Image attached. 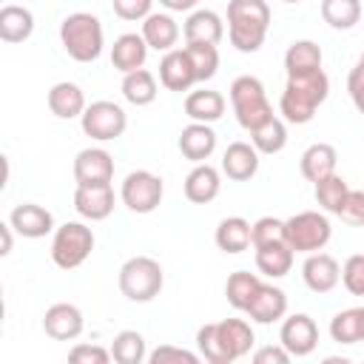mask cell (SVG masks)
Masks as SVG:
<instances>
[{"instance_id":"6da1fadb","label":"cell","mask_w":364,"mask_h":364,"mask_svg":"<svg viewBox=\"0 0 364 364\" xmlns=\"http://www.w3.org/2000/svg\"><path fill=\"white\" fill-rule=\"evenodd\" d=\"M270 28V6L267 0H230L228 3V37L230 46L242 54H253L262 48Z\"/></svg>"},{"instance_id":"7a4b0ae2","label":"cell","mask_w":364,"mask_h":364,"mask_svg":"<svg viewBox=\"0 0 364 364\" xmlns=\"http://www.w3.org/2000/svg\"><path fill=\"white\" fill-rule=\"evenodd\" d=\"M327 94H330V80L321 68L310 71V74L287 77V85H284L282 100H279V111L284 114L287 122L304 125L313 119L316 108L327 100Z\"/></svg>"},{"instance_id":"3957f363","label":"cell","mask_w":364,"mask_h":364,"mask_svg":"<svg viewBox=\"0 0 364 364\" xmlns=\"http://www.w3.org/2000/svg\"><path fill=\"white\" fill-rule=\"evenodd\" d=\"M60 43L77 63H94L102 54V23L88 11H74L60 23Z\"/></svg>"},{"instance_id":"277c9868","label":"cell","mask_w":364,"mask_h":364,"mask_svg":"<svg viewBox=\"0 0 364 364\" xmlns=\"http://www.w3.org/2000/svg\"><path fill=\"white\" fill-rule=\"evenodd\" d=\"M230 105H233V114L245 131H253L256 125H262L264 119L273 117V108L267 102L262 80L250 77V74H242L230 82Z\"/></svg>"},{"instance_id":"5b68a950","label":"cell","mask_w":364,"mask_h":364,"mask_svg":"<svg viewBox=\"0 0 364 364\" xmlns=\"http://www.w3.org/2000/svg\"><path fill=\"white\" fill-rule=\"evenodd\" d=\"M162 267L151 256H131L119 267V290L128 301H154L162 290Z\"/></svg>"},{"instance_id":"8992f818","label":"cell","mask_w":364,"mask_h":364,"mask_svg":"<svg viewBox=\"0 0 364 364\" xmlns=\"http://www.w3.org/2000/svg\"><path fill=\"white\" fill-rule=\"evenodd\" d=\"M94 250V233L82 222H65L54 230L51 239V262L60 270H74L80 267Z\"/></svg>"},{"instance_id":"52a82bcc","label":"cell","mask_w":364,"mask_h":364,"mask_svg":"<svg viewBox=\"0 0 364 364\" xmlns=\"http://www.w3.org/2000/svg\"><path fill=\"white\" fill-rule=\"evenodd\" d=\"M330 219L318 210H301L284 219V242L293 247V253H316L330 242Z\"/></svg>"},{"instance_id":"ba28073f","label":"cell","mask_w":364,"mask_h":364,"mask_svg":"<svg viewBox=\"0 0 364 364\" xmlns=\"http://www.w3.org/2000/svg\"><path fill=\"white\" fill-rule=\"evenodd\" d=\"M80 122H82V131L97 142H111V139L122 136L128 128L125 111L111 100H97V102L85 105Z\"/></svg>"},{"instance_id":"9c48e42d","label":"cell","mask_w":364,"mask_h":364,"mask_svg":"<svg viewBox=\"0 0 364 364\" xmlns=\"http://www.w3.org/2000/svg\"><path fill=\"white\" fill-rule=\"evenodd\" d=\"M162 193H165V185L151 171H131L119 188L122 205L134 213H154L162 202Z\"/></svg>"},{"instance_id":"30bf717a","label":"cell","mask_w":364,"mask_h":364,"mask_svg":"<svg viewBox=\"0 0 364 364\" xmlns=\"http://www.w3.org/2000/svg\"><path fill=\"white\" fill-rule=\"evenodd\" d=\"M279 344L290 355H296V358L310 355L316 350V344H318V327H316V321L307 313L287 316L282 321V330H279Z\"/></svg>"},{"instance_id":"8fae6325","label":"cell","mask_w":364,"mask_h":364,"mask_svg":"<svg viewBox=\"0 0 364 364\" xmlns=\"http://www.w3.org/2000/svg\"><path fill=\"white\" fill-rule=\"evenodd\" d=\"M74 179L77 185H111L114 159L102 148H82L74 156Z\"/></svg>"},{"instance_id":"7c38bea8","label":"cell","mask_w":364,"mask_h":364,"mask_svg":"<svg viewBox=\"0 0 364 364\" xmlns=\"http://www.w3.org/2000/svg\"><path fill=\"white\" fill-rule=\"evenodd\" d=\"M82 310L77 304L68 301H57L46 310L43 316V330L46 336H51L54 341H74L82 333Z\"/></svg>"},{"instance_id":"4fadbf2b","label":"cell","mask_w":364,"mask_h":364,"mask_svg":"<svg viewBox=\"0 0 364 364\" xmlns=\"http://www.w3.org/2000/svg\"><path fill=\"white\" fill-rule=\"evenodd\" d=\"M301 279L313 293H330L338 282H341V267L330 253H307L304 264H301Z\"/></svg>"},{"instance_id":"5bb4252c","label":"cell","mask_w":364,"mask_h":364,"mask_svg":"<svg viewBox=\"0 0 364 364\" xmlns=\"http://www.w3.org/2000/svg\"><path fill=\"white\" fill-rule=\"evenodd\" d=\"M9 222H11V228H14L23 239H43V236H48L51 230H57L51 210H46L43 205H34V202L17 205V208L9 213Z\"/></svg>"},{"instance_id":"9a60e30c","label":"cell","mask_w":364,"mask_h":364,"mask_svg":"<svg viewBox=\"0 0 364 364\" xmlns=\"http://www.w3.org/2000/svg\"><path fill=\"white\" fill-rule=\"evenodd\" d=\"M159 82L168 91H188L193 82H199L196 71H193V63H191L185 48L165 51V57L159 60Z\"/></svg>"},{"instance_id":"2e32d148","label":"cell","mask_w":364,"mask_h":364,"mask_svg":"<svg viewBox=\"0 0 364 364\" xmlns=\"http://www.w3.org/2000/svg\"><path fill=\"white\" fill-rule=\"evenodd\" d=\"M74 210L82 219H91V222L108 219L111 210H114V188L111 185H77Z\"/></svg>"},{"instance_id":"e0dca14e","label":"cell","mask_w":364,"mask_h":364,"mask_svg":"<svg viewBox=\"0 0 364 364\" xmlns=\"http://www.w3.org/2000/svg\"><path fill=\"white\" fill-rule=\"evenodd\" d=\"M245 313L256 324H273V321L284 318V313H287V293L282 287H276V284H264L262 282L259 293L253 296V301L247 304Z\"/></svg>"},{"instance_id":"ac0fdd59","label":"cell","mask_w":364,"mask_h":364,"mask_svg":"<svg viewBox=\"0 0 364 364\" xmlns=\"http://www.w3.org/2000/svg\"><path fill=\"white\" fill-rule=\"evenodd\" d=\"M148 60V43L142 34L136 31H128V34H119L111 46V65L122 74H131L136 68H142Z\"/></svg>"},{"instance_id":"d6986e66","label":"cell","mask_w":364,"mask_h":364,"mask_svg":"<svg viewBox=\"0 0 364 364\" xmlns=\"http://www.w3.org/2000/svg\"><path fill=\"white\" fill-rule=\"evenodd\" d=\"M259 171V151L253 142H230L222 156V173L233 182H247Z\"/></svg>"},{"instance_id":"ffe728a7","label":"cell","mask_w":364,"mask_h":364,"mask_svg":"<svg viewBox=\"0 0 364 364\" xmlns=\"http://www.w3.org/2000/svg\"><path fill=\"white\" fill-rule=\"evenodd\" d=\"M179 151L185 159L191 162H205L213 151H216V131L210 128V122H191L182 128L179 134Z\"/></svg>"},{"instance_id":"44dd1931","label":"cell","mask_w":364,"mask_h":364,"mask_svg":"<svg viewBox=\"0 0 364 364\" xmlns=\"http://www.w3.org/2000/svg\"><path fill=\"white\" fill-rule=\"evenodd\" d=\"M219 188H222V179H219V171L208 162H199L188 176H185V199L193 202V205H208L219 196Z\"/></svg>"},{"instance_id":"7402d4cb","label":"cell","mask_w":364,"mask_h":364,"mask_svg":"<svg viewBox=\"0 0 364 364\" xmlns=\"http://www.w3.org/2000/svg\"><path fill=\"white\" fill-rule=\"evenodd\" d=\"M182 31H185V43H210V46H216L225 37V23L216 11L196 9V11L188 14Z\"/></svg>"},{"instance_id":"603a6c76","label":"cell","mask_w":364,"mask_h":364,"mask_svg":"<svg viewBox=\"0 0 364 364\" xmlns=\"http://www.w3.org/2000/svg\"><path fill=\"white\" fill-rule=\"evenodd\" d=\"M46 100H48V111L60 119H74V117H82V111H85L82 88L77 82H68V80L54 82Z\"/></svg>"},{"instance_id":"cb8c5ba5","label":"cell","mask_w":364,"mask_h":364,"mask_svg":"<svg viewBox=\"0 0 364 364\" xmlns=\"http://www.w3.org/2000/svg\"><path fill=\"white\" fill-rule=\"evenodd\" d=\"M336 162H338V154H336V148H333L330 142H313V145L301 154L299 168H301V176L316 185L318 179L336 173Z\"/></svg>"},{"instance_id":"d4e9b609","label":"cell","mask_w":364,"mask_h":364,"mask_svg":"<svg viewBox=\"0 0 364 364\" xmlns=\"http://www.w3.org/2000/svg\"><path fill=\"white\" fill-rule=\"evenodd\" d=\"M148 43V48H156V51H171L179 40V26L171 14H162V11H151L145 20H142V31H139Z\"/></svg>"},{"instance_id":"484cf974","label":"cell","mask_w":364,"mask_h":364,"mask_svg":"<svg viewBox=\"0 0 364 364\" xmlns=\"http://www.w3.org/2000/svg\"><path fill=\"white\" fill-rule=\"evenodd\" d=\"M216 247L225 250V253H242L253 245V225L242 216H228L216 225Z\"/></svg>"},{"instance_id":"4316f807","label":"cell","mask_w":364,"mask_h":364,"mask_svg":"<svg viewBox=\"0 0 364 364\" xmlns=\"http://www.w3.org/2000/svg\"><path fill=\"white\" fill-rule=\"evenodd\" d=\"M34 31V14L26 6H3L0 9V40L3 43H23Z\"/></svg>"},{"instance_id":"83f0119b","label":"cell","mask_w":364,"mask_h":364,"mask_svg":"<svg viewBox=\"0 0 364 364\" xmlns=\"http://www.w3.org/2000/svg\"><path fill=\"white\" fill-rule=\"evenodd\" d=\"M185 114L191 117V122H216L225 114V97L210 88L191 91L185 97Z\"/></svg>"},{"instance_id":"f1b7e54d","label":"cell","mask_w":364,"mask_h":364,"mask_svg":"<svg viewBox=\"0 0 364 364\" xmlns=\"http://www.w3.org/2000/svg\"><path fill=\"white\" fill-rule=\"evenodd\" d=\"M219 327V338L225 344V350L230 353V358H242L250 353L256 336H253V327L245 321V318H225V321H216Z\"/></svg>"},{"instance_id":"f546056e","label":"cell","mask_w":364,"mask_h":364,"mask_svg":"<svg viewBox=\"0 0 364 364\" xmlns=\"http://www.w3.org/2000/svg\"><path fill=\"white\" fill-rule=\"evenodd\" d=\"M256 267L270 279L287 276L293 267V247L287 242H273V245L256 247Z\"/></svg>"},{"instance_id":"4dcf8cb0","label":"cell","mask_w":364,"mask_h":364,"mask_svg":"<svg viewBox=\"0 0 364 364\" xmlns=\"http://www.w3.org/2000/svg\"><path fill=\"white\" fill-rule=\"evenodd\" d=\"M321 68V48L313 40H296L287 51H284V71L287 77L296 74H310Z\"/></svg>"},{"instance_id":"1f68e13d","label":"cell","mask_w":364,"mask_h":364,"mask_svg":"<svg viewBox=\"0 0 364 364\" xmlns=\"http://www.w3.org/2000/svg\"><path fill=\"white\" fill-rule=\"evenodd\" d=\"M262 287V279L256 273H247V270H236L228 276V284H225V296L230 301L233 310H247V304L253 301V296L259 293Z\"/></svg>"},{"instance_id":"d6a6232c","label":"cell","mask_w":364,"mask_h":364,"mask_svg":"<svg viewBox=\"0 0 364 364\" xmlns=\"http://www.w3.org/2000/svg\"><path fill=\"white\" fill-rule=\"evenodd\" d=\"M122 97L131 102V105H151L156 100V80L151 71L145 68H136L131 74H122Z\"/></svg>"},{"instance_id":"836d02e7","label":"cell","mask_w":364,"mask_h":364,"mask_svg":"<svg viewBox=\"0 0 364 364\" xmlns=\"http://www.w3.org/2000/svg\"><path fill=\"white\" fill-rule=\"evenodd\" d=\"M330 338L338 344H358L364 341V316L361 307H350L333 316L330 321Z\"/></svg>"},{"instance_id":"e575fe53","label":"cell","mask_w":364,"mask_h":364,"mask_svg":"<svg viewBox=\"0 0 364 364\" xmlns=\"http://www.w3.org/2000/svg\"><path fill=\"white\" fill-rule=\"evenodd\" d=\"M250 142L259 154H279L284 145H287V128L284 122L273 114L270 119H264L262 125H256L250 131Z\"/></svg>"},{"instance_id":"d590c367","label":"cell","mask_w":364,"mask_h":364,"mask_svg":"<svg viewBox=\"0 0 364 364\" xmlns=\"http://www.w3.org/2000/svg\"><path fill=\"white\" fill-rule=\"evenodd\" d=\"M321 17L330 28L347 31L361 20V0H321Z\"/></svg>"},{"instance_id":"8d00e7d4","label":"cell","mask_w":364,"mask_h":364,"mask_svg":"<svg viewBox=\"0 0 364 364\" xmlns=\"http://www.w3.org/2000/svg\"><path fill=\"white\" fill-rule=\"evenodd\" d=\"M111 355H114L117 364H142L148 358L142 333H136V330L117 333L114 336V344H111Z\"/></svg>"},{"instance_id":"74e56055","label":"cell","mask_w":364,"mask_h":364,"mask_svg":"<svg viewBox=\"0 0 364 364\" xmlns=\"http://www.w3.org/2000/svg\"><path fill=\"white\" fill-rule=\"evenodd\" d=\"M347 191H350L347 179H344L341 173H330V176H324V179L316 182V202H318L327 213H336V216H338Z\"/></svg>"},{"instance_id":"f35d334b","label":"cell","mask_w":364,"mask_h":364,"mask_svg":"<svg viewBox=\"0 0 364 364\" xmlns=\"http://www.w3.org/2000/svg\"><path fill=\"white\" fill-rule=\"evenodd\" d=\"M185 51H188V57L193 63V71H196L199 82H205V80H210L216 74V68H219L216 46H210V43H185Z\"/></svg>"},{"instance_id":"ab89813d","label":"cell","mask_w":364,"mask_h":364,"mask_svg":"<svg viewBox=\"0 0 364 364\" xmlns=\"http://www.w3.org/2000/svg\"><path fill=\"white\" fill-rule=\"evenodd\" d=\"M196 347H199V355H202L205 361H210V364H230V361H233L230 353L225 350L222 338H219V327H216V324L199 327V333H196Z\"/></svg>"},{"instance_id":"60d3db41","label":"cell","mask_w":364,"mask_h":364,"mask_svg":"<svg viewBox=\"0 0 364 364\" xmlns=\"http://www.w3.org/2000/svg\"><path fill=\"white\" fill-rule=\"evenodd\" d=\"M284 242V222L276 216H262L253 222V247Z\"/></svg>"},{"instance_id":"b9f144b4","label":"cell","mask_w":364,"mask_h":364,"mask_svg":"<svg viewBox=\"0 0 364 364\" xmlns=\"http://www.w3.org/2000/svg\"><path fill=\"white\" fill-rule=\"evenodd\" d=\"M341 284L353 296H364V253H355L341 267Z\"/></svg>"},{"instance_id":"7bdbcfd3","label":"cell","mask_w":364,"mask_h":364,"mask_svg":"<svg viewBox=\"0 0 364 364\" xmlns=\"http://www.w3.org/2000/svg\"><path fill=\"white\" fill-rule=\"evenodd\" d=\"M338 216H341V222H347L353 228H361L364 225V191L350 188L347 196H344V205H341Z\"/></svg>"},{"instance_id":"ee69618b","label":"cell","mask_w":364,"mask_h":364,"mask_svg":"<svg viewBox=\"0 0 364 364\" xmlns=\"http://www.w3.org/2000/svg\"><path fill=\"white\" fill-rule=\"evenodd\" d=\"M111 358H114L111 350H105L100 344H77L68 350V361H74V364H108Z\"/></svg>"},{"instance_id":"f6af8a7d","label":"cell","mask_w":364,"mask_h":364,"mask_svg":"<svg viewBox=\"0 0 364 364\" xmlns=\"http://www.w3.org/2000/svg\"><path fill=\"white\" fill-rule=\"evenodd\" d=\"M202 355H196V353H191V350H185V347H173V344H162V347H156L154 353H148V361L151 364H168V361H185V364H196Z\"/></svg>"},{"instance_id":"bcb514c9","label":"cell","mask_w":364,"mask_h":364,"mask_svg":"<svg viewBox=\"0 0 364 364\" xmlns=\"http://www.w3.org/2000/svg\"><path fill=\"white\" fill-rule=\"evenodd\" d=\"M114 3V14L119 20H145L151 14V6L154 0H111Z\"/></svg>"},{"instance_id":"7dc6e473","label":"cell","mask_w":364,"mask_h":364,"mask_svg":"<svg viewBox=\"0 0 364 364\" xmlns=\"http://www.w3.org/2000/svg\"><path fill=\"white\" fill-rule=\"evenodd\" d=\"M293 355L282 347V344H267V347H259L253 353V361L256 364H287Z\"/></svg>"},{"instance_id":"c3c4849f","label":"cell","mask_w":364,"mask_h":364,"mask_svg":"<svg viewBox=\"0 0 364 364\" xmlns=\"http://www.w3.org/2000/svg\"><path fill=\"white\" fill-rule=\"evenodd\" d=\"M347 91H350V100H353L355 111L364 114V74H361L358 68L350 71V77H347Z\"/></svg>"},{"instance_id":"681fc988","label":"cell","mask_w":364,"mask_h":364,"mask_svg":"<svg viewBox=\"0 0 364 364\" xmlns=\"http://www.w3.org/2000/svg\"><path fill=\"white\" fill-rule=\"evenodd\" d=\"M199 0H159V6H165L168 11H193Z\"/></svg>"},{"instance_id":"f907efd6","label":"cell","mask_w":364,"mask_h":364,"mask_svg":"<svg viewBox=\"0 0 364 364\" xmlns=\"http://www.w3.org/2000/svg\"><path fill=\"white\" fill-rule=\"evenodd\" d=\"M11 230H14L11 222H3V225H0V233H3V250H0V256H9V253H11V242H14V239H11Z\"/></svg>"},{"instance_id":"816d5d0a","label":"cell","mask_w":364,"mask_h":364,"mask_svg":"<svg viewBox=\"0 0 364 364\" xmlns=\"http://www.w3.org/2000/svg\"><path fill=\"white\" fill-rule=\"evenodd\" d=\"M355 68L364 74V51H361V57H358V63H355Z\"/></svg>"},{"instance_id":"f5cc1de1","label":"cell","mask_w":364,"mask_h":364,"mask_svg":"<svg viewBox=\"0 0 364 364\" xmlns=\"http://www.w3.org/2000/svg\"><path fill=\"white\" fill-rule=\"evenodd\" d=\"M284 3H301V0H284Z\"/></svg>"},{"instance_id":"db71d44e","label":"cell","mask_w":364,"mask_h":364,"mask_svg":"<svg viewBox=\"0 0 364 364\" xmlns=\"http://www.w3.org/2000/svg\"><path fill=\"white\" fill-rule=\"evenodd\" d=\"M361 316H364V307H361Z\"/></svg>"}]
</instances>
